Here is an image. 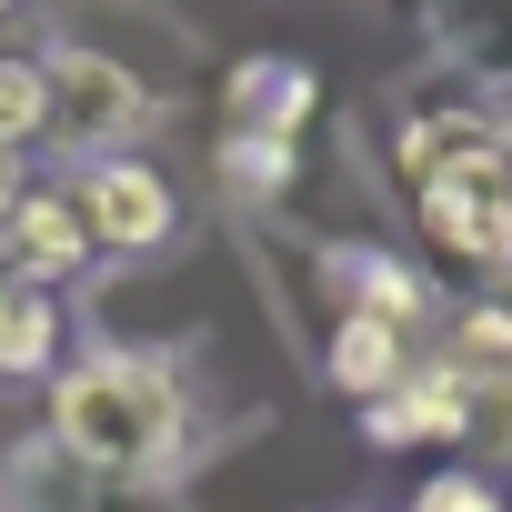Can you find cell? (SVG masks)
Listing matches in <instances>:
<instances>
[{
  "label": "cell",
  "instance_id": "obj_1",
  "mask_svg": "<svg viewBox=\"0 0 512 512\" xmlns=\"http://www.w3.org/2000/svg\"><path fill=\"white\" fill-rule=\"evenodd\" d=\"M51 442L111 482H171L191 462V382L161 352H81L51 372Z\"/></svg>",
  "mask_w": 512,
  "mask_h": 512
},
{
  "label": "cell",
  "instance_id": "obj_10",
  "mask_svg": "<svg viewBox=\"0 0 512 512\" xmlns=\"http://www.w3.org/2000/svg\"><path fill=\"white\" fill-rule=\"evenodd\" d=\"M61 352H71V312H61V292L0 282V382H41Z\"/></svg>",
  "mask_w": 512,
  "mask_h": 512
},
{
  "label": "cell",
  "instance_id": "obj_9",
  "mask_svg": "<svg viewBox=\"0 0 512 512\" xmlns=\"http://www.w3.org/2000/svg\"><path fill=\"white\" fill-rule=\"evenodd\" d=\"M221 111H231V131L302 141V131H312V111H322V81H312L302 61H241V71L221 81Z\"/></svg>",
  "mask_w": 512,
  "mask_h": 512
},
{
  "label": "cell",
  "instance_id": "obj_2",
  "mask_svg": "<svg viewBox=\"0 0 512 512\" xmlns=\"http://www.w3.org/2000/svg\"><path fill=\"white\" fill-rule=\"evenodd\" d=\"M41 81H51V131H41V151H61L71 171H81V161H111V151H141V141L171 121L161 81H151L141 61L101 51V41H51V51H41Z\"/></svg>",
  "mask_w": 512,
  "mask_h": 512
},
{
  "label": "cell",
  "instance_id": "obj_17",
  "mask_svg": "<svg viewBox=\"0 0 512 512\" xmlns=\"http://www.w3.org/2000/svg\"><path fill=\"white\" fill-rule=\"evenodd\" d=\"M31 191V151H11V141H0V221H11V201Z\"/></svg>",
  "mask_w": 512,
  "mask_h": 512
},
{
  "label": "cell",
  "instance_id": "obj_8",
  "mask_svg": "<svg viewBox=\"0 0 512 512\" xmlns=\"http://www.w3.org/2000/svg\"><path fill=\"white\" fill-rule=\"evenodd\" d=\"M422 31L462 81L512 91V0H422Z\"/></svg>",
  "mask_w": 512,
  "mask_h": 512
},
{
  "label": "cell",
  "instance_id": "obj_7",
  "mask_svg": "<svg viewBox=\"0 0 512 512\" xmlns=\"http://www.w3.org/2000/svg\"><path fill=\"white\" fill-rule=\"evenodd\" d=\"M412 362H422V342H412V332H392V322H372V312H332V322H322V382H332V392H352V402L402 392V382H412Z\"/></svg>",
  "mask_w": 512,
  "mask_h": 512
},
{
  "label": "cell",
  "instance_id": "obj_6",
  "mask_svg": "<svg viewBox=\"0 0 512 512\" xmlns=\"http://www.w3.org/2000/svg\"><path fill=\"white\" fill-rule=\"evenodd\" d=\"M362 442H372V452H422V442L462 452V372H452L442 352H422L402 392L362 402Z\"/></svg>",
  "mask_w": 512,
  "mask_h": 512
},
{
  "label": "cell",
  "instance_id": "obj_18",
  "mask_svg": "<svg viewBox=\"0 0 512 512\" xmlns=\"http://www.w3.org/2000/svg\"><path fill=\"white\" fill-rule=\"evenodd\" d=\"M0 11H41V0H0Z\"/></svg>",
  "mask_w": 512,
  "mask_h": 512
},
{
  "label": "cell",
  "instance_id": "obj_15",
  "mask_svg": "<svg viewBox=\"0 0 512 512\" xmlns=\"http://www.w3.org/2000/svg\"><path fill=\"white\" fill-rule=\"evenodd\" d=\"M412 512H512V502H502V482H492L482 462H442V472L412 492Z\"/></svg>",
  "mask_w": 512,
  "mask_h": 512
},
{
  "label": "cell",
  "instance_id": "obj_4",
  "mask_svg": "<svg viewBox=\"0 0 512 512\" xmlns=\"http://www.w3.org/2000/svg\"><path fill=\"white\" fill-rule=\"evenodd\" d=\"M91 262H101V251H91L71 191H61V181H31V191L11 201V221H0V282L71 292V282H91Z\"/></svg>",
  "mask_w": 512,
  "mask_h": 512
},
{
  "label": "cell",
  "instance_id": "obj_3",
  "mask_svg": "<svg viewBox=\"0 0 512 512\" xmlns=\"http://www.w3.org/2000/svg\"><path fill=\"white\" fill-rule=\"evenodd\" d=\"M61 191H71V211H81V231H91L101 262H151V251L181 241V191H171V171L141 161V151L81 161V171H61Z\"/></svg>",
  "mask_w": 512,
  "mask_h": 512
},
{
  "label": "cell",
  "instance_id": "obj_14",
  "mask_svg": "<svg viewBox=\"0 0 512 512\" xmlns=\"http://www.w3.org/2000/svg\"><path fill=\"white\" fill-rule=\"evenodd\" d=\"M41 131H51L41 51H0V141H11V151H41Z\"/></svg>",
  "mask_w": 512,
  "mask_h": 512
},
{
  "label": "cell",
  "instance_id": "obj_12",
  "mask_svg": "<svg viewBox=\"0 0 512 512\" xmlns=\"http://www.w3.org/2000/svg\"><path fill=\"white\" fill-rule=\"evenodd\" d=\"M221 181L251 201V211H272V201H292V181H302V141H262V131H221Z\"/></svg>",
  "mask_w": 512,
  "mask_h": 512
},
{
  "label": "cell",
  "instance_id": "obj_16",
  "mask_svg": "<svg viewBox=\"0 0 512 512\" xmlns=\"http://www.w3.org/2000/svg\"><path fill=\"white\" fill-rule=\"evenodd\" d=\"M482 151H492V191L512 201V111H492V141H482Z\"/></svg>",
  "mask_w": 512,
  "mask_h": 512
},
{
  "label": "cell",
  "instance_id": "obj_5",
  "mask_svg": "<svg viewBox=\"0 0 512 512\" xmlns=\"http://www.w3.org/2000/svg\"><path fill=\"white\" fill-rule=\"evenodd\" d=\"M322 272H332L342 312H372V322H392V332H412V342H432V332H442V292H432V272H422V262H402V251L322 241Z\"/></svg>",
  "mask_w": 512,
  "mask_h": 512
},
{
  "label": "cell",
  "instance_id": "obj_13",
  "mask_svg": "<svg viewBox=\"0 0 512 512\" xmlns=\"http://www.w3.org/2000/svg\"><path fill=\"white\" fill-rule=\"evenodd\" d=\"M462 452L482 472L512 462V372H462Z\"/></svg>",
  "mask_w": 512,
  "mask_h": 512
},
{
  "label": "cell",
  "instance_id": "obj_11",
  "mask_svg": "<svg viewBox=\"0 0 512 512\" xmlns=\"http://www.w3.org/2000/svg\"><path fill=\"white\" fill-rule=\"evenodd\" d=\"M442 362L452 372H512V292H472L442 312Z\"/></svg>",
  "mask_w": 512,
  "mask_h": 512
}]
</instances>
